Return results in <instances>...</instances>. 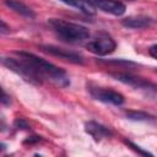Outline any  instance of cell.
Returning a JSON list of instances; mask_svg holds the SVG:
<instances>
[{
  "label": "cell",
  "mask_w": 157,
  "mask_h": 157,
  "mask_svg": "<svg viewBox=\"0 0 157 157\" xmlns=\"http://www.w3.org/2000/svg\"><path fill=\"white\" fill-rule=\"evenodd\" d=\"M15 54L18 55L23 61H26L42 78H49L63 87H65L70 83L69 77L63 69L58 67L56 65H54L47 60H44L43 58H39V56L34 55L33 53L23 52V50L15 52Z\"/></svg>",
  "instance_id": "obj_1"
},
{
  "label": "cell",
  "mask_w": 157,
  "mask_h": 157,
  "mask_svg": "<svg viewBox=\"0 0 157 157\" xmlns=\"http://www.w3.org/2000/svg\"><path fill=\"white\" fill-rule=\"evenodd\" d=\"M48 25L63 40L69 43H78L90 38V31L78 23L69 22L61 18H49Z\"/></svg>",
  "instance_id": "obj_2"
},
{
  "label": "cell",
  "mask_w": 157,
  "mask_h": 157,
  "mask_svg": "<svg viewBox=\"0 0 157 157\" xmlns=\"http://www.w3.org/2000/svg\"><path fill=\"white\" fill-rule=\"evenodd\" d=\"M0 63L7 67L9 70H11L12 72H15L16 75L21 76L25 81L33 83V85H40L43 78L26 63L23 61L21 58L20 59H13V58H0Z\"/></svg>",
  "instance_id": "obj_3"
},
{
  "label": "cell",
  "mask_w": 157,
  "mask_h": 157,
  "mask_svg": "<svg viewBox=\"0 0 157 157\" xmlns=\"http://www.w3.org/2000/svg\"><path fill=\"white\" fill-rule=\"evenodd\" d=\"M88 91H90V94L99 101V102H103V103H110V104H114V105H121L124 103V96L117 91H113V90H109V88H103V87H93V86H90L88 87Z\"/></svg>",
  "instance_id": "obj_4"
},
{
  "label": "cell",
  "mask_w": 157,
  "mask_h": 157,
  "mask_svg": "<svg viewBox=\"0 0 157 157\" xmlns=\"http://www.w3.org/2000/svg\"><path fill=\"white\" fill-rule=\"evenodd\" d=\"M86 48L91 53L99 55V56H103V55H108V54L113 53L117 48V43L113 38L104 36V37H98V38L88 42L86 44Z\"/></svg>",
  "instance_id": "obj_5"
},
{
  "label": "cell",
  "mask_w": 157,
  "mask_h": 157,
  "mask_svg": "<svg viewBox=\"0 0 157 157\" xmlns=\"http://www.w3.org/2000/svg\"><path fill=\"white\" fill-rule=\"evenodd\" d=\"M40 50L50 54V55H54V56H58L60 59H64L66 61H70L72 64H83V56L76 52H72V50H69V49H64V48H60V47H56V45H52V44H42L39 45Z\"/></svg>",
  "instance_id": "obj_6"
},
{
  "label": "cell",
  "mask_w": 157,
  "mask_h": 157,
  "mask_svg": "<svg viewBox=\"0 0 157 157\" xmlns=\"http://www.w3.org/2000/svg\"><path fill=\"white\" fill-rule=\"evenodd\" d=\"M96 9L103 12L110 13L113 16H121L125 13V5L118 0H88Z\"/></svg>",
  "instance_id": "obj_7"
},
{
  "label": "cell",
  "mask_w": 157,
  "mask_h": 157,
  "mask_svg": "<svg viewBox=\"0 0 157 157\" xmlns=\"http://www.w3.org/2000/svg\"><path fill=\"white\" fill-rule=\"evenodd\" d=\"M85 131L93 137L94 141H101L102 139H105V137H110L113 135V132L110 131L109 128L97 123V121H87L85 124Z\"/></svg>",
  "instance_id": "obj_8"
},
{
  "label": "cell",
  "mask_w": 157,
  "mask_h": 157,
  "mask_svg": "<svg viewBox=\"0 0 157 157\" xmlns=\"http://www.w3.org/2000/svg\"><path fill=\"white\" fill-rule=\"evenodd\" d=\"M115 80L125 83V85H129L131 87H135V88H148V87H152L155 88V85L141 78V77H136V76H132V75H129V74H110Z\"/></svg>",
  "instance_id": "obj_9"
},
{
  "label": "cell",
  "mask_w": 157,
  "mask_h": 157,
  "mask_svg": "<svg viewBox=\"0 0 157 157\" xmlns=\"http://www.w3.org/2000/svg\"><path fill=\"white\" fill-rule=\"evenodd\" d=\"M152 23V18L147 16H130L121 20V25L126 28L132 29H142L150 27Z\"/></svg>",
  "instance_id": "obj_10"
},
{
  "label": "cell",
  "mask_w": 157,
  "mask_h": 157,
  "mask_svg": "<svg viewBox=\"0 0 157 157\" xmlns=\"http://www.w3.org/2000/svg\"><path fill=\"white\" fill-rule=\"evenodd\" d=\"M4 4L11 9L12 11H15L16 13L23 16V17H27V18H33L36 16V13L33 12V10L27 6L26 4H23L22 1H18V0H4Z\"/></svg>",
  "instance_id": "obj_11"
},
{
  "label": "cell",
  "mask_w": 157,
  "mask_h": 157,
  "mask_svg": "<svg viewBox=\"0 0 157 157\" xmlns=\"http://www.w3.org/2000/svg\"><path fill=\"white\" fill-rule=\"evenodd\" d=\"M59 1L67 6L77 9L80 12H82L85 15L93 16L96 13V7L88 0H59Z\"/></svg>",
  "instance_id": "obj_12"
},
{
  "label": "cell",
  "mask_w": 157,
  "mask_h": 157,
  "mask_svg": "<svg viewBox=\"0 0 157 157\" xmlns=\"http://www.w3.org/2000/svg\"><path fill=\"white\" fill-rule=\"evenodd\" d=\"M125 115L128 119L134 121H153L155 117L144 110H126Z\"/></svg>",
  "instance_id": "obj_13"
},
{
  "label": "cell",
  "mask_w": 157,
  "mask_h": 157,
  "mask_svg": "<svg viewBox=\"0 0 157 157\" xmlns=\"http://www.w3.org/2000/svg\"><path fill=\"white\" fill-rule=\"evenodd\" d=\"M125 144L128 145V146H130V148H132L134 151H136L139 155H142V156H150V157H153V155L152 153H150V152H147V151H145V150H142L140 146H137V145H135L134 142H131V141H128V140H125Z\"/></svg>",
  "instance_id": "obj_14"
},
{
  "label": "cell",
  "mask_w": 157,
  "mask_h": 157,
  "mask_svg": "<svg viewBox=\"0 0 157 157\" xmlns=\"http://www.w3.org/2000/svg\"><path fill=\"white\" fill-rule=\"evenodd\" d=\"M10 102H11V99H10V96L2 90V87L0 86V103H2V104H5V105H7V104H10Z\"/></svg>",
  "instance_id": "obj_15"
},
{
  "label": "cell",
  "mask_w": 157,
  "mask_h": 157,
  "mask_svg": "<svg viewBox=\"0 0 157 157\" xmlns=\"http://www.w3.org/2000/svg\"><path fill=\"white\" fill-rule=\"evenodd\" d=\"M15 126L17 128V129H21V130H26V129H28L29 126H28V124L23 120V119H16L15 120Z\"/></svg>",
  "instance_id": "obj_16"
},
{
  "label": "cell",
  "mask_w": 157,
  "mask_h": 157,
  "mask_svg": "<svg viewBox=\"0 0 157 157\" xmlns=\"http://www.w3.org/2000/svg\"><path fill=\"white\" fill-rule=\"evenodd\" d=\"M9 32H10V27L7 26V23L0 20V33H9Z\"/></svg>",
  "instance_id": "obj_17"
},
{
  "label": "cell",
  "mask_w": 157,
  "mask_h": 157,
  "mask_svg": "<svg viewBox=\"0 0 157 157\" xmlns=\"http://www.w3.org/2000/svg\"><path fill=\"white\" fill-rule=\"evenodd\" d=\"M38 141H40V137L39 136H32V137L27 139L25 141V144H33V142H38Z\"/></svg>",
  "instance_id": "obj_18"
},
{
  "label": "cell",
  "mask_w": 157,
  "mask_h": 157,
  "mask_svg": "<svg viewBox=\"0 0 157 157\" xmlns=\"http://www.w3.org/2000/svg\"><path fill=\"white\" fill-rule=\"evenodd\" d=\"M156 48H157V45L153 44V45H151L150 49H148V54H150L152 58H156V56H157V55H156Z\"/></svg>",
  "instance_id": "obj_19"
},
{
  "label": "cell",
  "mask_w": 157,
  "mask_h": 157,
  "mask_svg": "<svg viewBox=\"0 0 157 157\" xmlns=\"http://www.w3.org/2000/svg\"><path fill=\"white\" fill-rule=\"evenodd\" d=\"M4 148H5V145H2V144H0V151H1V150H4Z\"/></svg>",
  "instance_id": "obj_20"
}]
</instances>
